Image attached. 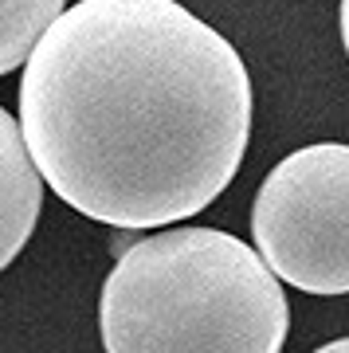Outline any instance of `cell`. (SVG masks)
<instances>
[{
    "label": "cell",
    "instance_id": "cell-3",
    "mask_svg": "<svg viewBox=\"0 0 349 353\" xmlns=\"http://www.w3.org/2000/svg\"><path fill=\"white\" fill-rule=\"evenodd\" d=\"M255 252L302 294H349V145L318 141L275 165L251 204Z\"/></svg>",
    "mask_w": 349,
    "mask_h": 353
},
{
    "label": "cell",
    "instance_id": "cell-1",
    "mask_svg": "<svg viewBox=\"0 0 349 353\" xmlns=\"http://www.w3.org/2000/svg\"><path fill=\"white\" fill-rule=\"evenodd\" d=\"M20 134L39 181L110 228L192 220L251 138L239 51L177 0H79L36 39Z\"/></svg>",
    "mask_w": 349,
    "mask_h": 353
},
{
    "label": "cell",
    "instance_id": "cell-4",
    "mask_svg": "<svg viewBox=\"0 0 349 353\" xmlns=\"http://www.w3.org/2000/svg\"><path fill=\"white\" fill-rule=\"evenodd\" d=\"M43 212V181L24 145L20 122L0 106V271L24 252Z\"/></svg>",
    "mask_w": 349,
    "mask_h": 353
},
{
    "label": "cell",
    "instance_id": "cell-5",
    "mask_svg": "<svg viewBox=\"0 0 349 353\" xmlns=\"http://www.w3.org/2000/svg\"><path fill=\"white\" fill-rule=\"evenodd\" d=\"M67 0H0V75L24 67L36 39L51 28Z\"/></svg>",
    "mask_w": 349,
    "mask_h": 353
},
{
    "label": "cell",
    "instance_id": "cell-7",
    "mask_svg": "<svg viewBox=\"0 0 349 353\" xmlns=\"http://www.w3.org/2000/svg\"><path fill=\"white\" fill-rule=\"evenodd\" d=\"M341 43H346V55H349V0H341Z\"/></svg>",
    "mask_w": 349,
    "mask_h": 353
},
{
    "label": "cell",
    "instance_id": "cell-2",
    "mask_svg": "<svg viewBox=\"0 0 349 353\" xmlns=\"http://www.w3.org/2000/svg\"><path fill=\"white\" fill-rule=\"evenodd\" d=\"M290 310L255 248L165 228L118 255L99 299L106 353H283Z\"/></svg>",
    "mask_w": 349,
    "mask_h": 353
},
{
    "label": "cell",
    "instance_id": "cell-6",
    "mask_svg": "<svg viewBox=\"0 0 349 353\" xmlns=\"http://www.w3.org/2000/svg\"><path fill=\"white\" fill-rule=\"evenodd\" d=\"M314 353H349V338H337V341H326V345H318Z\"/></svg>",
    "mask_w": 349,
    "mask_h": 353
}]
</instances>
